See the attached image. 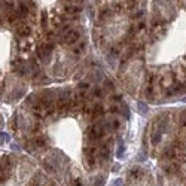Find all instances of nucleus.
<instances>
[{"mask_svg": "<svg viewBox=\"0 0 186 186\" xmlns=\"http://www.w3.org/2000/svg\"><path fill=\"white\" fill-rule=\"evenodd\" d=\"M45 87L36 34L22 0H0V107L9 112Z\"/></svg>", "mask_w": 186, "mask_h": 186, "instance_id": "obj_2", "label": "nucleus"}, {"mask_svg": "<svg viewBox=\"0 0 186 186\" xmlns=\"http://www.w3.org/2000/svg\"><path fill=\"white\" fill-rule=\"evenodd\" d=\"M36 34V57L49 83L85 75L82 58L88 51L85 29L88 0H22Z\"/></svg>", "mask_w": 186, "mask_h": 186, "instance_id": "obj_1", "label": "nucleus"}, {"mask_svg": "<svg viewBox=\"0 0 186 186\" xmlns=\"http://www.w3.org/2000/svg\"><path fill=\"white\" fill-rule=\"evenodd\" d=\"M6 121H8V118L5 116L3 110H0V136L5 134V130H6Z\"/></svg>", "mask_w": 186, "mask_h": 186, "instance_id": "obj_4", "label": "nucleus"}, {"mask_svg": "<svg viewBox=\"0 0 186 186\" xmlns=\"http://www.w3.org/2000/svg\"><path fill=\"white\" fill-rule=\"evenodd\" d=\"M10 143L6 133L0 143V186H60L33 158Z\"/></svg>", "mask_w": 186, "mask_h": 186, "instance_id": "obj_3", "label": "nucleus"}]
</instances>
